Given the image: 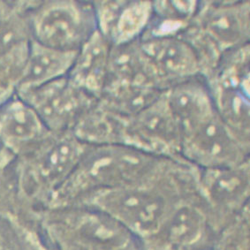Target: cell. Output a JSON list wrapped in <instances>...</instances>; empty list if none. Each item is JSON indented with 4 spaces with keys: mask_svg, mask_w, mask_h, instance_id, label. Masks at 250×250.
<instances>
[{
    "mask_svg": "<svg viewBox=\"0 0 250 250\" xmlns=\"http://www.w3.org/2000/svg\"><path fill=\"white\" fill-rule=\"evenodd\" d=\"M196 172L183 160L167 159L147 180L94 193L78 205L107 214L141 241L158 230L177 204L197 192Z\"/></svg>",
    "mask_w": 250,
    "mask_h": 250,
    "instance_id": "1",
    "label": "cell"
},
{
    "mask_svg": "<svg viewBox=\"0 0 250 250\" xmlns=\"http://www.w3.org/2000/svg\"><path fill=\"white\" fill-rule=\"evenodd\" d=\"M167 159L123 144L87 146L74 171L51 198L60 207L77 205L94 193L147 180Z\"/></svg>",
    "mask_w": 250,
    "mask_h": 250,
    "instance_id": "2",
    "label": "cell"
},
{
    "mask_svg": "<svg viewBox=\"0 0 250 250\" xmlns=\"http://www.w3.org/2000/svg\"><path fill=\"white\" fill-rule=\"evenodd\" d=\"M61 208L51 226L60 250H141L139 239L107 214L83 205Z\"/></svg>",
    "mask_w": 250,
    "mask_h": 250,
    "instance_id": "3",
    "label": "cell"
},
{
    "mask_svg": "<svg viewBox=\"0 0 250 250\" xmlns=\"http://www.w3.org/2000/svg\"><path fill=\"white\" fill-rule=\"evenodd\" d=\"M28 19L32 40L61 51L77 52L98 29L92 2L37 3Z\"/></svg>",
    "mask_w": 250,
    "mask_h": 250,
    "instance_id": "4",
    "label": "cell"
},
{
    "mask_svg": "<svg viewBox=\"0 0 250 250\" xmlns=\"http://www.w3.org/2000/svg\"><path fill=\"white\" fill-rule=\"evenodd\" d=\"M250 143L241 139L218 111L182 134L181 157L197 169L240 166L250 161Z\"/></svg>",
    "mask_w": 250,
    "mask_h": 250,
    "instance_id": "5",
    "label": "cell"
},
{
    "mask_svg": "<svg viewBox=\"0 0 250 250\" xmlns=\"http://www.w3.org/2000/svg\"><path fill=\"white\" fill-rule=\"evenodd\" d=\"M196 187L216 234L250 208V161L237 167L197 169Z\"/></svg>",
    "mask_w": 250,
    "mask_h": 250,
    "instance_id": "6",
    "label": "cell"
},
{
    "mask_svg": "<svg viewBox=\"0 0 250 250\" xmlns=\"http://www.w3.org/2000/svg\"><path fill=\"white\" fill-rule=\"evenodd\" d=\"M215 231L198 192L171 210L158 230L140 241L141 250H209Z\"/></svg>",
    "mask_w": 250,
    "mask_h": 250,
    "instance_id": "7",
    "label": "cell"
},
{
    "mask_svg": "<svg viewBox=\"0 0 250 250\" xmlns=\"http://www.w3.org/2000/svg\"><path fill=\"white\" fill-rule=\"evenodd\" d=\"M166 90L150 105L127 119L124 145L160 158L183 160L182 131L169 106Z\"/></svg>",
    "mask_w": 250,
    "mask_h": 250,
    "instance_id": "8",
    "label": "cell"
},
{
    "mask_svg": "<svg viewBox=\"0 0 250 250\" xmlns=\"http://www.w3.org/2000/svg\"><path fill=\"white\" fill-rule=\"evenodd\" d=\"M17 96L32 107L51 133L72 131L80 117L98 100L76 87L67 76Z\"/></svg>",
    "mask_w": 250,
    "mask_h": 250,
    "instance_id": "9",
    "label": "cell"
},
{
    "mask_svg": "<svg viewBox=\"0 0 250 250\" xmlns=\"http://www.w3.org/2000/svg\"><path fill=\"white\" fill-rule=\"evenodd\" d=\"M191 25L224 55L250 40L249 1H200Z\"/></svg>",
    "mask_w": 250,
    "mask_h": 250,
    "instance_id": "10",
    "label": "cell"
},
{
    "mask_svg": "<svg viewBox=\"0 0 250 250\" xmlns=\"http://www.w3.org/2000/svg\"><path fill=\"white\" fill-rule=\"evenodd\" d=\"M139 43L164 89L202 75L198 56L182 36L144 37Z\"/></svg>",
    "mask_w": 250,
    "mask_h": 250,
    "instance_id": "11",
    "label": "cell"
},
{
    "mask_svg": "<svg viewBox=\"0 0 250 250\" xmlns=\"http://www.w3.org/2000/svg\"><path fill=\"white\" fill-rule=\"evenodd\" d=\"M92 3L97 28L111 45L139 41L152 20V1H96Z\"/></svg>",
    "mask_w": 250,
    "mask_h": 250,
    "instance_id": "12",
    "label": "cell"
},
{
    "mask_svg": "<svg viewBox=\"0 0 250 250\" xmlns=\"http://www.w3.org/2000/svg\"><path fill=\"white\" fill-rule=\"evenodd\" d=\"M41 144L36 165L37 181L52 196L74 171L87 145L82 144L71 131L51 132Z\"/></svg>",
    "mask_w": 250,
    "mask_h": 250,
    "instance_id": "13",
    "label": "cell"
},
{
    "mask_svg": "<svg viewBox=\"0 0 250 250\" xmlns=\"http://www.w3.org/2000/svg\"><path fill=\"white\" fill-rule=\"evenodd\" d=\"M111 47L97 29L77 51L67 74L72 83L97 99L101 98L106 83Z\"/></svg>",
    "mask_w": 250,
    "mask_h": 250,
    "instance_id": "14",
    "label": "cell"
},
{
    "mask_svg": "<svg viewBox=\"0 0 250 250\" xmlns=\"http://www.w3.org/2000/svg\"><path fill=\"white\" fill-rule=\"evenodd\" d=\"M166 95L182 134L217 112L208 83L202 75L172 85Z\"/></svg>",
    "mask_w": 250,
    "mask_h": 250,
    "instance_id": "15",
    "label": "cell"
},
{
    "mask_svg": "<svg viewBox=\"0 0 250 250\" xmlns=\"http://www.w3.org/2000/svg\"><path fill=\"white\" fill-rule=\"evenodd\" d=\"M50 133L32 107L17 94L0 106V140L8 147L20 149L41 143Z\"/></svg>",
    "mask_w": 250,
    "mask_h": 250,
    "instance_id": "16",
    "label": "cell"
},
{
    "mask_svg": "<svg viewBox=\"0 0 250 250\" xmlns=\"http://www.w3.org/2000/svg\"><path fill=\"white\" fill-rule=\"evenodd\" d=\"M129 84L148 85L166 90L154 74L152 67L140 47L139 41L111 45L104 91L107 88Z\"/></svg>",
    "mask_w": 250,
    "mask_h": 250,
    "instance_id": "17",
    "label": "cell"
},
{
    "mask_svg": "<svg viewBox=\"0 0 250 250\" xmlns=\"http://www.w3.org/2000/svg\"><path fill=\"white\" fill-rule=\"evenodd\" d=\"M77 52L42 45L30 38L23 75L17 93L67 76Z\"/></svg>",
    "mask_w": 250,
    "mask_h": 250,
    "instance_id": "18",
    "label": "cell"
},
{
    "mask_svg": "<svg viewBox=\"0 0 250 250\" xmlns=\"http://www.w3.org/2000/svg\"><path fill=\"white\" fill-rule=\"evenodd\" d=\"M126 122L127 118L98 99L80 117L71 132L87 146L124 145Z\"/></svg>",
    "mask_w": 250,
    "mask_h": 250,
    "instance_id": "19",
    "label": "cell"
},
{
    "mask_svg": "<svg viewBox=\"0 0 250 250\" xmlns=\"http://www.w3.org/2000/svg\"><path fill=\"white\" fill-rule=\"evenodd\" d=\"M164 91L148 85H121L105 89L99 100L117 113L129 119L155 102Z\"/></svg>",
    "mask_w": 250,
    "mask_h": 250,
    "instance_id": "20",
    "label": "cell"
},
{
    "mask_svg": "<svg viewBox=\"0 0 250 250\" xmlns=\"http://www.w3.org/2000/svg\"><path fill=\"white\" fill-rule=\"evenodd\" d=\"M29 40L20 42L0 57V106L17 94L28 58Z\"/></svg>",
    "mask_w": 250,
    "mask_h": 250,
    "instance_id": "21",
    "label": "cell"
},
{
    "mask_svg": "<svg viewBox=\"0 0 250 250\" xmlns=\"http://www.w3.org/2000/svg\"><path fill=\"white\" fill-rule=\"evenodd\" d=\"M209 250H250V208L216 232Z\"/></svg>",
    "mask_w": 250,
    "mask_h": 250,
    "instance_id": "22",
    "label": "cell"
},
{
    "mask_svg": "<svg viewBox=\"0 0 250 250\" xmlns=\"http://www.w3.org/2000/svg\"><path fill=\"white\" fill-rule=\"evenodd\" d=\"M22 3H8L0 1V30L5 28L21 13Z\"/></svg>",
    "mask_w": 250,
    "mask_h": 250,
    "instance_id": "23",
    "label": "cell"
}]
</instances>
